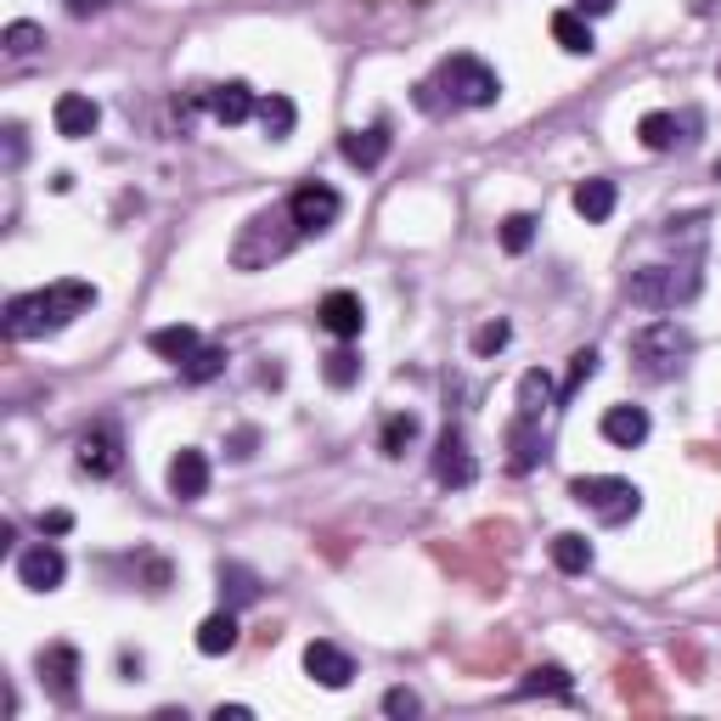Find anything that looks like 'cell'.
Masks as SVG:
<instances>
[{
  "label": "cell",
  "mask_w": 721,
  "mask_h": 721,
  "mask_svg": "<svg viewBox=\"0 0 721 721\" xmlns=\"http://www.w3.org/2000/svg\"><path fill=\"white\" fill-rule=\"evenodd\" d=\"M570 688H575V682H570L564 666H535V671H524V682H519L524 699H535V693H558V699H564Z\"/></svg>",
  "instance_id": "obj_29"
},
{
  "label": "cell",
  "mask_w": 721,
  "mask_h": 721,
  "mask_svg": "<svg viewBox=\"0 0 721 721\" xmlns=\"http://www.w3.org/2000/svg\"><path fill=\"white\" fill-rule=\"evenodd\" d=\"M305 671H311V682H322V688H349L355 682V659L338 648V642H305Z\"/></svg>",
  "instance_id": "obj_13"
},
{
  "label": "cell",
  "mask_w": 721,
  "mask_h": 721,
  "mask_svg": "<svg viewBox=\"0 0 721 721\" xmlns=\"http://www.w3.org/2000/svg\"><path fill=\"white\" fill-rule=\"evenodd\" d=\"M597 429H604V440H609V446L631 451V446H642V440H648V411H642V406H609Z\"/></svg>",
  "instance_id": "obj_18"
},
{
  "label": "cell",
  "mask_w": 721,
  "mask_h": 721,
  "mask_svg": "<svg viewBox=\"0 0 721 721\" xmlns=\"http://www.w3.org/2000/svg\"><path fill=\"white\" fill-rule=\"evenodd\" d=\"M322 378H327L333 389H349V384H360V355L338 344V349H333V355L322 360Z\"/></svg>",
  "instance_id": "obj_31"
},
{
  "label": "cell",
  "mask_w": 721,
  "mask_h": 721,
  "mask_svg": "<svg viewBox=\"0 0 721 721\" xmlns=\"http://www.w3.org/2000/svg\"><path fill=\"white\" fill-rule=\"evenodd\" d=\"M40 677H45V688L56 693V699H74V688H80V654L69 648V642H51V648H40Z\"/></svg>",
  "instance_id": "obj_15"
},
{
  "label": "cell",
  "mask_w": 721,
  "mask_h": 721,
  "mask_svg": "<svg viewBox=\"0 0 721 721\" xmlns=\"http://www.w3.org/2000/svg\"><path fill=\"white\" fill-rule=\"evenodd\" d=\"M153 355H164V360H175V367H187V360L203 349V338H198V327L192 322H175V327H158L153 338Z\"/></svg>",
  "instance_id": "obj_20"
},
{
  "label": "cell",
  "mask_w": 721,
  "mask_h": 721,
  "mask_svg": "<svg viewBox=\"0 0 721 721\" xmlns=\"http://www.w3.org/2000/svg\"><path fill=\"white\" fill-rule=\"evenodd\" d=\"M288 215H293V226L299 231H327L338 215H344V198L333 192V187H322V180H305V187H299L293 198H288Z\"/></svg>",
  "instance_id": "obj_6"
},
{
  "label": "cell",
  "mask_w": 721,
  "mask_h": 721,
  "mask_svg": "<svg viewBox=\"0 0 721 721\" xmlns=\"http://www.w3.org/2000/svg\"><path fill=\"white\" fill-rule=\"evenodd\" d=\"M637 136H642L648 153H666V147H677V118L671 113H642L637 118Z\"/></svg>",
  "instance_id": "obj_30"
},
{
  "label": "cell",
  "mask_w": 721,
  "mask_h": 721,
  "mask_svg": "<svg viewBox=\"0 0 721 721\" xmlns=\"http://www.w3.org/2000/svg\"><path fill=\"white\" fill-rule=\"evenodd\" d=\"M40 299H45V327L56 333V327H69L74 316H85V311L96 305V288H91V282H74V276H63V282L40 288Z\"/></svg>",
  "instance_id": "obj_8"
},
{
  "label": "cell",
  "mask_w": 721,
  "mask_h": 721,
  "mask_svg": "<svg viewBox=\"0 0 721 721\" xmlns=\"http://www.w3.org/2000/svg\"><path fill=\"white\" fill-rule=\"evenodd\" d=\"M473 451H468V440H462V429H446L440 435V446H435V479H440V485H473Z\"/></svg>",
  "instance_id": "obj_14"
},
{
  "label": "cell",
  "mask_w": 721,
  "mask_h": 721,
  "mask_svg": "<svg viewBox=\"0 0 721 721\" xmlns=\"http://www.w3.org/2000/svg\"><path fill=\"white\" fill-rule=\"evenodd\" d=\"M547 411H553V378L541 373V367H530L519 378V417H535V424H541Z\"/></svg>",
  "instance_id": "obj_23"
},
{
  "label": "cell",
  "mask_w": 721,
  "mask_h": 721,
  "mask_svg": "<svg viewBox=\"0 0 721 721\" xmlns=\"http://www.w3.org/2000/svg\"><path fill=\"white\" fill-rule=\"evenodd\" d=\"M231 648H237V615L220 609V615H209V620L198 626V654L220 659V654H231Z\"/></svg>",
  "instance_id": "obj_25"
},
{
  "label": "cell",
  "mask_w": 721,
  "mask_h": 721,
  "mask_svg": "<svg viewBox=\"0 0 721 721\" xmlns=\"http://www.w3.org/2000/svg\"><path fill=\"white\" fill-rule=\"evenodd\" d=\"M338 153H344V164H355V169H378V164L389 158V125L349 130V136L338 142Z\"/></svg>",
  "instance_id": "obj_17"
},
{
  "label": "cell",
  "mask_w": 721,
  "mask_h": 721,
  "mask_svg": "<svg viewBox=\"0 0 721 721\" xmlns=\"http://www.w3.org/2000/svg\"><path fill=\"white\" fill-rule=\"evenodd\" d=\"M51 125H56V136L85 142V136H96V125H102V107H96L85 91H69V96H56V107H51Z\"/></svg>",
  "instance_id": "obj_11"
},
{
  "label": "cell",
  "mask_w": 721,
  "mask_h": 721,
  "mask_svg": "<svg viewBox=\"0 0 721 721\" xmlns=\"http://www.w3.org/2000/svg\"><path fill=\"white\" fill-rule=\"evenodd\" d=\"M215 721H249V704H220Z\"/></svg>",
  "instance_id": "obj_43"
},
{
  "label": "cell",
  "mask_w": 721,
  "mask_h": 721,
  "mask_svg": "<svg viewBox=\"0 0 721 721\" xmlns=\"http://www.w3.org/2000/svg\"><path fill=\"white\" fill-rule=\"evenodd\" d=\"M570 497L581 508H592L604 524H626L642 508V491L631 485V479H615V473H581V479H570Z\"/></svg>",
  "instance_id": "obj_4"
},
{
  "label": "cell",
  "mask_w": 721,
  "mask_h": 721,
  "mask_svg": "<svg viewBox=\"0 0 721 721\" xmlns=\"http://www.w3.org/2000/svg\"><path fill=\"white\" fill-rule=\"evenodd\" d=\"M169 497H175V502L209 497V457H203L198 446H180V451L169 457Z\"/></svg>",
  "instance_id": "obj_10"
},
{
  "label": "cell",
  "mask_w": 721,
  "mask_h": 721,
  "mask_svg": "<svg viewBox=\"0 0 721 721\" xmlns=\"http://www.w3.org/2000/svg\"><path fill=\"white\" fill-rule=\"evenodd\" d=\"M615 7H620V0H575L581 18H604V12H615Z\"/></svg>",
  "instance_id": "obj_38"
},
{
  "label": "cell",
  "mask_w": 721,
  "mask_h": 721,
  "mask_svg": "<svg viewBox=\"0 0 721 721\" xmlns=\"http://www.w3.org/2000/svg\"><path fill=\"white\" fill-rule=\"evenodd\" d=\"M102 7H113V0H69L74 18H91V12H102Z\"/></svg>",
  "instance_id": "obj_42"
},
{
  "label": "cell",
  "mask_w": 721,
  "mask_h": 721,
  "mask_svg": "<svg viewBox=\"0 0 721 721\" xmlns=\"http://www.w3.org/2000/svg\"><path fill=\"white\" fill-rule=\"evenodd\" d=\"M553 40L570 51V56H592L597 40H592V23L581 12H553Z\"/></svg>",
  "instance_id": "obj_24"
},
{
  "label": "cell",
  "mask_w": 721,
  "mask_h": 721,
  "mask_svg": "<svg viewBox=\"0 0 721 721\" xmlns=\"http://www.w3.org/2000/svg\"><path fill=\"white\" fill-rule=\"evenodd\" d=\"M715 180H721V158H715Z\"/></svg>",
  "instance_id": "obj_44"
},
{
  "label": "cell",
  "mask_w": 721,
  "mask_h": 721,
  "mask_svg": "<svg viewBox=\"0 0 721 721\" xmlns=\"http://www.w3.org/2000/svg\"><path fill=\"white\" fill-rule=\"evenodd\" d=\"M63 575H69V558H63L56 541H34V547L18 558V581L29 592H56V586H63Z\"/></svg>",
  "instance_id": "obj_9"
},
{
  "label": "cell",
  "mask_w": 721,
  "mask_h": 721,
  "mask_svg": "<svg viewBox=\"0 0 721 721\" xmlns=\"http://www.w3.org/2000/svg\"><path fill=\"white\" fill-rule=\"evenodd\" d=\"M316 322H322L333 338H360V327H367V305H360V293H349V288H333V293L322 299Z\"/></svg>",
  "instance_id": "obj_12"
},
{
  "label": "cell",
  "mask_w": 721,
  "mask_h": 721,
  "mask_svg": "<svg viewBox=\"0 0 721 721\" xmlns=\"http://www.w3.org/2000/svg\"><path fill=\"white\" fill-rule=\"evenodd\" d=\"M535 243V215H508L502 220V249L508 254H524Z\"/></svg>",
  "instance_id": "obj_34"
},
{
  "label": "cell",
  "mask_w": 721,
  "mask_h": 721,
  "mask_svg": "<svg viewBox=\"0 0 721 721\" xmlns=\"http://www.w3.org/2000/svg\"><path fill=\"white\" fill-rule=\"evenodd\" d=\"M693 355V333L682 322H648L631 333V360H637V373L642 378H677V367Z\"/></svg>",
  "instance_id": "obj_3"
},
{
  "label": "cell",
  "mask_w": 721,
  "mask_h": 721,
  "mask_svg": "<svg viewBox=\"0 0 721 721\" xmlns=\"http://www.w3.org/2000/svg\"><path fill=\"white\" fill-rule=\"evenodd\" d=\"M203 107L220 118V125H243V118H254V113H260V102H254V91H249L243 80L209 85V91H203Z\"/></svg>",
  "instance_id": "obj_16"
},
{
  "label": "cell",
  "mask_w": 721,
  "mask_h": 721,
  "mask_svg": "<svg viewBox=\"0 0 721 721\" xmlns=\"http://www.w3.org/2000/svg\"><path fill=\"white\" fill-rule=\"evenodd\" d=\"M508 338H513L508 322H485V327L473 333V355H497V349H508Z\"/></svg>",
  "instance_id": "obj_36"
},
{
  "label": "cell",
  "mask_w": 721,
  "mask_h": 721,
  "mask_svg": "<svg viewBox=\"0 0 721 721\" xmlns=\"http://www.w3.org/2000/svg\"><path fill=\"white\" fill-rule=\"evenodd\" d=\"M260 125H265L271 142H282V136H293V125H299V107H293L282 91H271V96L260 102Z\"/></svg>",
  "instance_id": "obj_28"
},
{
  "label": "cell",
  "mask_w": 721,
  "mask_h": 721,
  "mask_svg": "<svg viewBox=\"0 0 721 721\" xmlns=\"http://www.w3.org/2000/svg\"><path fill=\"white\" fill-rule=\"evenodd\" d=\"M704 288V276L693 265H642L626 276V299L642 311H677V305H693Z\"/></svg>",
  "instance_id": "obj_2"
},
{
  "label": "cell",
  "mask_w": 721,
  "mask_h": 721,
  "mask_svg": "<svg viewBox=\"0 0 721 721\" xmlns=\"http://www.w3.org/2000/svg\"><path fill=\"white\" fill-rule=\"evenodd\" d=\"M69 530H74V513H63V508L45 513V535H69Z\"/></svg>",
  "instance_id": "obj_40"
},
{
  "label": "cell",
  "mask_w": 721,
  "mask_h": 721,
  "mask_svg": "<svg viewBox=\"0 0 721 721\" xmlns=\"http://www.w3.org/2000/svg\"><path fill=\"white\" fill-rule=\"evenodd\" d=\"M440 85H446V96H451V102H462V107H491V102L502 96L497 69H491V63H479L473 51L446 56V63H440Z\"/></svg>",
  "instance_id": "obj_5"
},
{
  "label": "cell",
  "mask_w": 721,
  "mask_h": 721,
  "mask_svg": "<svg viewBox=\"0 0 721 721\" xmlns=\"http://www.w3.org/2000/svg\"><path fill=\"white\" fill-rule=\"evenodd\" d=\"M299 237H305V231L293 226L288 203H282V209H260V215L243 226V237L231 243V265H237V271H265L271 260H282V254L299 243Z\"/></svg>",
  "instance_id": "obj_1"
},
{
  "label": "cell",
  "mask_w": 721,
  "mask_h": 721,
  "mask_svg": "<svg viewBox=\"0 0 721 721\" xmlns=\"http://www.w3.org/2000/svg\"><path fill=\"white\" fill-rule=\"evenodd\" d=\"M417 435H424V417H417V411H395V417H384L378 451H384V457H406V451L417 446Z\"/></svg>",
  "instance_id": "obj_22"
},
{
  "label": "cell",
  "mask_w": 721,
  "mask_h": 721,
  "mask_svg": "<svg viewBox=\"0 0 721 721\" xmlns=\"http://www.w3.org/2000/svg\"><path fill=\"white\" fill-rule=\"evenodd\" d=\"M535 462H541V424H535V417H513V424H508V468L530 473Z\"/></svg>",
  "instance_id": "obj_19"
},
{
  "label": "cell",
  "mask_w": 721,
  "mask_h": 721,
  "mask_svg": "<svg viewBox=\"0 0 721 721\" xmlns=\"http://www.w3.org/2000/svg\"><path fill=\"white\" fill-rule=\"evenodd\" d=\"M0 45H7V56H34V51L45 45V29H40V23H29V18H18V23H7Z\"/></svg>",
  "instance_id": "obj_32"
},
{
  "label": "cell",
  "mask_w": 721,
  "mask_h": 721,
  "mask_svg": "<svg viewBox=\"0 0 721 721\" xmlns=\"http://www.w3.org/2000/svg\"><path fill=\"white\" fill-rule=\"evenodd\" d=\"M7 158L23 164V125H7Z\"/></svg>",
  "instance_id": "obj_41"
},
{
  "label": "cell",
  "mask_w": 721,
  "mask_h": 721,
  "mask_svg": "<svg viewBox=\"0 0 721 721\" xmlns=\"http://www.w3.org/2000/svg\"><path fill=\"white\" fill-rule=\"evenodd\" d=\"M226 349H198L192 360H187V367H180V378H187V384H209V378H220L226 373Z\"/></svg>",
  "instance_id": "obj_33"
},
{
  "label": "cell",
  "mask_w": 721,
  "mask_h": 721,
  "mask_svg": "<svg viewBox=\"0 0 721 721\" xmlns=\"http://www.w3.org/2000/svg\"><path fill=\"white\" fill-rule=\"evenodd\" d=\"M254 440H260L254 429H237L231 435V457H254Z\"/></svg>",
  "instance_id": "obj_39"
},
{
  "label": "cell",
  "mask_w": 721,
  "mask_h": 721,
  "mask_svg": "<svg viewBox=\"0 0 721 721\" xmlns=\"http://www.w3.org/2000/svg\"><path fill=\"white\" fill-rule=\"evenodd\" d=\"M417 710H424V699H417L411 688H389L384 693V715H417Z\"/></svg>",
  "instance_id": "obj_37"
},
{
  "label": "cell",
  "mask_w": 721,
  "mask_h": 721,
  "mask_svg": "<svg viewBox=\"0 0 721 721\" xmlns=\"http://www.w3.org/2000/svg\"><path fill=\"white\" fill-rule=\"evenodd\" d=\"M592 373H597V349H575V355H570V373H564V400H570L575 389H586Z\"/></svg>",
  "instance_id": "obj_35"
},
{
  "label": "cell",
  "mask_w": 721,
  "mask_h": 721,
  "mask_svg": "<svg viewBox=\"0 0 721 721\" xmlns=\"http://www.w3.org/2000/svg\"><path fill=\"white\" fill-rule=\"evenodd\" d=\"M118 462H125V440H118V424H91V429L80 435V473L107 479V473H118Z\"/></svg>",
  "instance_id": "obj_7"
},
{
  "label": "cell",
  "mask_w": 721,
  "mask_h": 721,
  "mask_svg": "<svg viewBox=\"0 0 721 721\" xmlns=\"http://www.w3.org/2000/svg\"><path fill=\"white\" fill-rule=\"evenodd\" d=\"M553 564H558L564 575H586V570H592V541L575 535V530L553 535Z\"/></svg>",
  "instance_id": "obj_27"
},
{
  "label": "cell",
  "mask_w": 721,
  "mask_h": 721,
  "mask_svg": "<svg viewBox=\"0 0 721 721\" xmlns=\"http://www.w3.org/2000/svg\"><path fill=\"white\" fill-rule=\"evenodd\" d=\"M220 592L231 597V609H249V604H260V575L243 564H220Z\"/></svg>",
  "instance_id": "obj_26"
},
{
  "label": "cell",
  "mask_w": 721,
  "mask_h": 721,
  "mask_svg": "<svg viewBox=\"0 0 721 721\" xmlns=\"http://www.w3.org/2000/svg\"><path fill=\"white\" fill-rule=\"evenodd\" d=\"M615 180H604V175H592V180H581L575 187V215L586 220V226H597V220H609L615 215Z\"/></svg>",
  "instance_id": "obj_21"
}]
</instances>
